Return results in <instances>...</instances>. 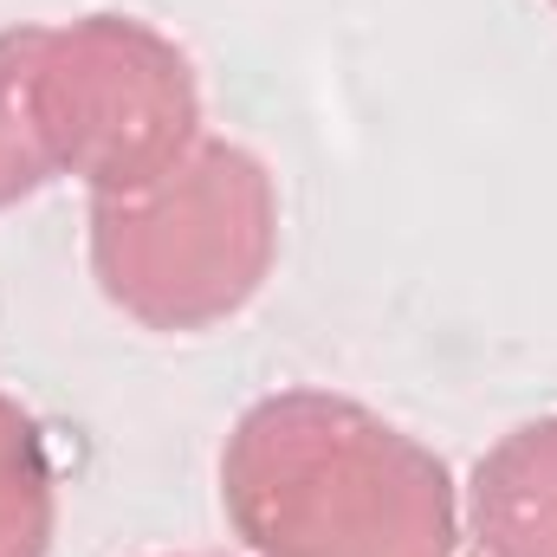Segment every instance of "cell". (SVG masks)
I'll return each instance as SVG.
<instances>
[{
	"label": "cell",
	"instance_id": "obj_1",
	"mask_svg": "<svg viewBox=\"0 0 557 557\" xmlns=\"http://www.w3.org/2000/svg\"><path fill=\"white\" fill-rule=\"evenodd\" d=\"M221 512L247 557H460L447 460L337 389H278L221 447Z\"/></svg>",
	"mask_w": 557,
	"mask_h": 557
},
{
	"label": "cell",
	"instance_id": "obj_2",
	"mask_svg": "<svg viewBox=\"0 0 557 557\" xmlns=\"http://www.w3.org/2000/svg\"><path fill=\"white\" fill-rule=\"evenodd\" d=\"M91 278L143 331H214L278 260V182L240 143L201 137L169 175L91 201Z\"/></svg>",
	"mask_w": 557,
	"mask_h": 557
},
{
	"label": "cell",
	"instance_id": "obj_3",
	"mask_svg": "<svg viewBox=\"0 0 557 557\" xmlns=\"http://www.w3.org/2000/svg\"><path fill=\"white\" fill-rule=\"evenodd\" d=\"M33 117L59 175L131 195L201 143V85L188 52L137 13H85L39 26Z\"/></svg>",
	"mask_w": 557,
	"mask_h": 557
},
{
	"label": "cell",
	"instance_id": "obj_4",
	"mask_svg": "<svg viewBox=\"0 0 557 557\" xmlns=\"http://www.w3.org/2000/svg\"><path fill=\"white\" fill-rule=\"evenodd\" d=\"M460 512L480 557H557V416L486 447Z\"/></svg>",
	"mask_w": 557,
	"mask_h": 557
},
{
	"label": "cell",
	"instance_id": "obj_5",
	"mask_svg": "<svg viewBox=\"0 0 557 557\" xmlns=\"http://www.w3.org/2000/svg\"><path fill=\"white\" fill-rule=\"evenodd\" d=\"M59 525V480L39 421L0 396V557H46Z\"/></svg>",
	"mask_w": 557,
	"mask_h": 557
},
{
	"label": "cell",
	"instance_id": "obj_6",
	"mask_svg": "<svg viewBox=\"0 0 557 557\" xmlns=\"http://www.w3.org/2000/svg\"><path fill=\"white\" fill-rule=\"evenodd\" d=\"M33 52H39V26L0 33V208L39 195L59 175L33 117Z\"/></svg>",
	"mask_w": 557,
	"mask_h": 557
},
{
	"label": "cell",
	"instance_id": "obj_7",
	"mask_svg": "<svg viewBox=\"0 0 557 557\" xmlns=\"http://www.w3.org/2000/svg\"><path fill=\"white\" fill-rule=\"evenodd\" d=\"M552 7H557V0H552Z\"/></svg>",
	"mask_w": 557,
	"mask_h": 557
}]
</instances>
